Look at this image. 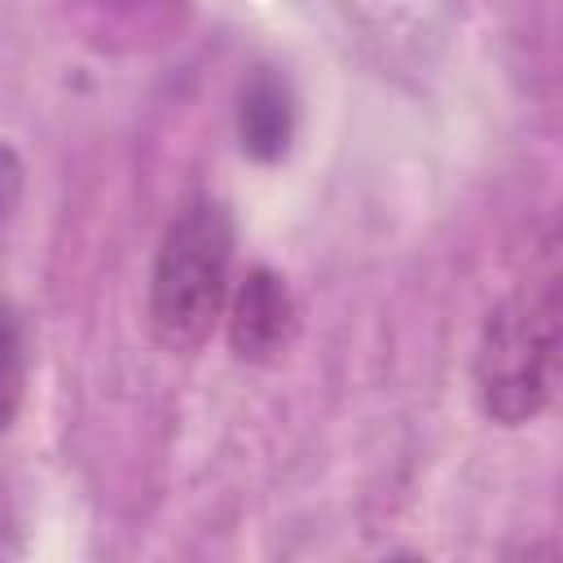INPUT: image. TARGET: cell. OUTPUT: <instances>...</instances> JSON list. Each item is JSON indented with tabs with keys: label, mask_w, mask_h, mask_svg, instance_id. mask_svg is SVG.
<instances>
[{
	"label": "cell",
	"mask_w": 563,
	"mask_h": 563,
	"mask_svg": "<svg viewBox=\"0 0 563 563\" xmlns=\"http://www.w3.org/2000/svg\"><path fill=\"white\" fill-rule=\"evenodd\" d=\"M238 136H242V150L255 163H277L290 150V136H295V97H290V84L277 70L260 66L242 84V97H238Z\"/></svg>",
	"instance_id": "cell-4"
},
{
	"label": "cell",
	"mask_w": 563,
	"mask_h": 563,
	"mask_svg": "<svg viewBox=\"0 0 563 563\" xmlns=\"http://www.w3.org/2000/svg\"><path fill=\"white\" fill-rule=\"evenodd\" d=\"M233 224L216 198L185 202L154 251L150 268V325L163 347L194 352L207 343L229 295Z\"/></svg>",
	"instance_id": "cell-2"
},
{
	"label": "cell",
	"mask_w": 563,
	"mask_h": 563,
	"mask_svg": "<svg viewBox=\"0 0 563 563\" xmlns=\"http://www.w3.org/2000/svg\"><path fill=\"white\" fill-rule=\"evenodd\" d=\"M4 422L18 413V396H22V321L18 312L9 317V347H4Z\"/></svg>",
	"instance_id": "cell-5"
},
{
	"label": "cell",
	"mask_w": 563,
	"mask_h": 563,
	"mask_svg": "<svg viewBox=\"0 0 563 563\" xmlns=\"http://www.w3.org/2000/svg\"><path fill=\"white\" fill-rule=\"evenodd\" d=\"M563 387V268L519 282L475 343V396L497 427L532 422Z\"/></svg>",
	"instance_id": "cell-1"
},
{
	"label": "cell",
	"mask_w": 563,
	"mask_h": 563,
	"mask_svg": "<svg viewBox=\"0 0 563 563\" xmlns=\"http://www.w3.org/2000/svg\"><path fill=\"white\" fill-rule=\"evenodd\" d=\"M299 330V308L290 286L273 268H251L229 303V347L242 361H277Z\"/></svg>",
	"instance_id": "cell-3"
}]
</instances>
